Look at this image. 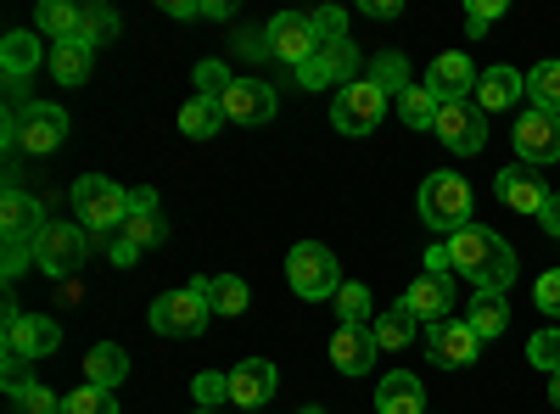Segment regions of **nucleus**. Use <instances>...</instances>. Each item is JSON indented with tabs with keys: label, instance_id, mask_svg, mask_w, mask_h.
Segmentation results:
<instances>
[{
	"label": "nucleus",
	"instance_id": "4be33fe9",
	"mask_svg": "<svg viewBox=\"0 0 560 414\" xmlns=\"http://www.w3.org/2000/svg\"><path fill=\"white\" fill-rule=\"evenodd\" d=\"M376 331H370V326H342L337 336H331V364H337V370L342 376H364L370 370V364H376Z\"/></svg>",
	"mask_w": 560,
	"mask_h": 414
},
{
	"label": "nucleus",
	"instance_id": "09e8293b",
	"mask_svg": "<svg viewBox=\"0 0 560 414\" xmlns=\"http://www.w3.org/2000/svg\"><path fill=\"white\" fill-rule=\"evenodd\" d=\"M538 224H544V229H549V236L560 241V197H555V191H549V202H544V213H538Z\"/></svg>",
	"mask_w": 560,
	"mask_h": 414
},
{
	"label": "nucleus",
	"instance_id": "c03bdc74",
	"mask_svg": "<svg viewBox=\"0 0 560 414\" xmlns=\"http://www.w3.org/2000/svg\"><path fill=\"white\" fill-rule=\"evenodd\" d=\"M308 23H314L319 39H342L348 34V12L342 7H319V12H308Z\"/></svg>",
	"mask_w": 560,
	"mask_h": 414
},
{
	"label": "nucleus",
	"instance_id": "20e7f679",
	"mask_svg": "<svg viewBox=\"0 0 560 414\" xmlns=\"http://www.w3.org/2000/svg\"><path fill=\"white\" fill-rule=\"evenodd\" d=\"M73 208H79V224L102 236V229H124L129 191L118 186V179H107V174H79L73 179Z\"/></svg>",
	"mask_w": 560,
	"mask_h": 414
},
{
	"label": "nucleus",
	"instance_id": "603ef678",
	"mask_svg": "<svg viewBox=\"0 0 560 414\" xmlns=\"http://www.w3.org/2000/svg\"><path fill=\"white\" fill-rule=\"evenodd\" d=\"M163 12H168V17H202L197 0H163Z\"/></svg>",
	"mask_w": 560,
	"mask_h": 414
},
{
	"label": "nucleus",
	"instance_id": "6ab92c4d",
	"mask_svg": "<svg viewBox=\"0 0 560 414\" xmlns=\"http://www.w3.org/2000/svg\"><path fill=\"white\" fill-rule=\"evenodd\" d=\"M118 236H124L129 247H140V252L168 241V224H163V213H158V191H129V218H124Z\"/></svg>",
	"mask_w": 560,
	"mask_h": 414
},
{
	"label": "nucleus",
	"instance_id": "b1692460",
	"mask_svg": "<svg viewBox=\"0 0 560 414\" xmlns=\"http://www.w3.org/2000/svg\"><path fill=\"white\" fill-rule=\"evenodd\" d=\"M376 414H427V387H420V376L393 370L376 387Z\"/></svg>",
	"mask_w": 560,
	"mask_h": 414
},
{
	"label": "nucleus",
	"instance_id": "2eb2a0df",
	"mask_svg": "<svg viewBox=\"0 0 560 414\" xmlns=\"http://www.w3.org/2000/svg\"><path fill=\"white\" fill-rule=\"evenodd\" d=\"M427 353H432V364H443V370H465V364H477L482 336L465 326V319H443V326L427 331Z\"/></svg>",
	"mask_w": 560,
	"mask_h": 414
},
{
	"label": "nucleus",
	"instance_id": "f257e3e1",
	"mask_svg": "<svg viewBox=\"0 0 560 414\" xmlns=\"http://www.w3.org/2000/svg\"><path fill=\"white\" fill-rule=\"evenodd\" d=\"M443 247H448L454 274H465V281H471L477 292H510V281H516V252H510L488 224L454 229Z\"/></svg>",
	"mask_w": 560,
	"mask_h": 414
},
{
	"label": "nucleus",
	"instance_id": "e433bc0d",
	"mask_svg": "<svg viewBox=\"0 0 560 414\" xmlns=\"http://www.w3.org/2000/svg\"><path fill=\"white\" fill-rule=\"evenodd\" d=\"M118 28H124V23H118L113 7H84V17H79V39H84V45H113Z\"/></svg>",
	"mask_w": 560,
	"mask_h": 414
},
{
	"label": "nucleus",
	"instance_id": "ea45409f",
	"mask_svg": "<svg viewBox=\"0 0 560 414\" xmlns=\"http://www.w3.org/2000/svg\"><path fill=\"white\" fill-rule=\"evenodd\" d=\"M62 414H118V403H113V392H102V387H79V392L62 398Z\"/></svg>",
	"mask_w": 560,
	"mask_h": 414
},
{
	"label": "nucleus",
	"instance_id": "c85d7f7f",
	"mask_svg": "<svg viewBox=\"0 0 560 414\" xmlns=\"http://www.w3.org/2000/svg\"><path fill=\"white\" fill-rule=\"evenodd\" d=\"M230 118H224V102L219 96H191L179 107V134H191V141H208V134H219Z\"/></svg>",
	"mask_w": 560,
	"mask_h": 414
},
{
	"label": "nucleus",
	"instance_id": "864d4df0",
	"mask_svg": "<svg viewBox=\"0 0 560 414\" xmlns=\"http://www.w3.org/2000/svg\"><path fill=\"white\" fill-rule=\"evenodd\" d=\"M236 51H242V57H269V45H264L258 34H242V39H236Z\"/></svg>",
	"mask_w": 560,
	"mask_h": 414
},
{
	"label": "nucleus",
	"instance_id": "ddd939ff",
	"mask_svg": "<svg viewBox=\"0 0 560 414\" xmlns=\"http://www.w3.org/2000/svg\"><path fill=\"white\" fill-rule=\"evenodd\" d=\"M264 45H269V57L303 68V62L314 57L319 34H314V23H308L303 12H275V17H269V28H264Z\"/></svg>",
	"mask_w": 560,
	"mask_h": 414
},
{
	"label": "nucleus",
	"instance_id": "8fccbe9b",
	"mask_svg": "<svg viewBox=\"0 0 560 414\" xmlns=\"http://www.w3.org/2000/svg\"><path fill=\"white\" fill-rule=\"evenodd\" d=\"M107 252H113V263H118V269H129V263L140 258V247H129L124 236H113V247H107Z\"/></svg>",
	"mask_w": 560,
	"mask_h": 414
},
{
	"label": "nucleus",
	"instance_id": "a211bd4d",
	"mask_svg": "<svg viewBox=\"0 0 560 414\" xmlns=\"http://www.w3.org/2000/svg\"><path fill=\"white\" fill-rule=\"evenodd\" d=\"M493 191H499V202L510 208V213H544V202H549V191H544V179L527 168V163H510V168H499L493 174Z\"/></svg>",
	"mask_w": 560,
	"mask_h": 414
},
{
	"label": "nucleus",
	"instance_id": "423d86ee",
	"mask_svg": "<svg viewBox=\"0 0 560 414\" xmlns=\"http://www.w3.org/2000/svg\"><path fill=\"white\" fill-rule=\"evenodd\" d=\"M208 314H213V308H208L202 286H179V292H163V297L152 303V331L191 342V336L208 331Z\"/></svg>",
	"mask_w": 560,
	"mask_h": 414
},
{
	"label": "nucleus",
	"instance_id": "dca6fc26",
	"mask_svg": "<svg viewBox=\"0 0 560 414\" xmlns=\"http://www.w3.org/2000/svg\"><path fill=\"white\" fill-rule=\"evenodd\" d=\"M275 387H280V376L269 358H242L230 370V403H236V414H258V403H269Z\"/></svg>",
	"mask_w": 560,
	"mask_h": 414
},
{
	"label": "nucleus",
	"instance_id": "79ce46f5",
	"mask_svg": "<svg viewBox=\"0 0 560 414\" xmlns=\"http://www.w3.org/2000/svg\"><path fill=\"white\" fill-rule=\"evenodd\" d=\"M504 17V0H477V7L471 12H465V34H471V39H482L493 23Z\"/></svg>",
	"mask_w": 560,
	"mask_h": 414
},
{
	"label": "nucleus",
	"instance_id": "473e14b6",
	"mask_svg": "<svg viewBox=\"0 0 560 414\" xmlns=\"http://www.w3.org/2000/svg\"><path fill=\"white\" fill-rule=\"evenodd\" d=\"M370 331H376V347H409L415 342V331H420V319L398 303V308H387V314H376V326H370Z\"/></svg>",
	"mask_w": 560,
	"mask_h": 414
},
{
	"label": "nucleus",
	"instance_id": "9b49d317",
	"mask_svg": "<svg viewBox=\"0 0 560 414\" xmlns=\"http://www.w3.org/2000/svg\"><path fill=\"white\" fill-rule=\"evenodd\" d=\"M353 68H359V45H353V34H342V39H319L314 45V57L298 68V79H303V90H325V84H353Z\"/></svg>",
	"mask_w": 560,
	"mask_h": 414
},
{
	"label": "nucleus",
	"instance_id": "7c9ffc66",
	"mask_svg": "<svg viewBox=\"0 0 560 414\" xmlns=\"http://www.w3.org/2000/svg\"><path fill=\"white\" fill-rule=\"evenodd\" d=\"M0 68H7V79H28L39 68V45L28 28H12L7 39H0Z\"/></svg>",
	"mask_w": 560,
	"mask_h": 414
},
{
	"label": "nucleus",
	"instance_id": "cd10ccee",
	"mask_svg": "<svg viewBox=\"0 0 560 414\" xmlns=\"http://www.w3.org/2000/svg\"><path fill=\"white\" fill-rule=\"evenodd\" d=\"M465 326H471L482 342L504 336V331H510V303H504V292H477V297H471V314H465Z\"/></svg>",
	"mask_w": 560,
	"mask_h": 414
},
{
	"label": "nucleus",
	"instance_id": "a19ab883",
	"mask_svg": "<svg viewBox=\"0 0 560 414\" xmlns=\"http://www.w3.org/2000/svg\"><path fill=\"white\" fill-rule=\"evenodd\" d=\"M191 392H197V403H202V409H213V403H230V376H219V370H202V376L191 381Z\"/></svg>",
	"mask_w": 560,
	"mask_h": 414
},
{
	"label": "nucleus",
	"instance_id": "5fc2aeb1",
	"mask_svg": "<svg viewBox=\"0 0 560 414\" xmlns=\"http://www.w3.org/2000/svg\"><path fill=\"white\" fill-rule=\"evenodd\" d=\"M549 403L560 409V376H549Z\"/></svg>",
	"mask_w": 560,
	"mask_h": 414
},
{
	"label": "nucleus",
	"instance_id": "a878e982",
	"mask_svg": "<svg viewBox=\"0 0 560 414\" xmlns=\"http://www.w3.org/2000/svg\"><path fill=\"white\" fill-rule=\"evenodd\" d=\"M129 376V353L118 342H96L84 358V387H102V392H118Z\"/></svg>",
	"mask_w": 560,
	"mask_h": 414
},
{
	"label": "nucleus",
	"instance_id": "bf43d9fd",
	"mask_svg": "<svg viewBox=\"0 0 560 414\" xmlns=\"http://www.w3.org/2000/svg\"><path fill=\"white\" fill-rule=\"evenodd\" d=\"M258 414H264V409H258Z\"/></svg>",
	"mask_w": 560,
	"mask_h": 414
},
{
	"label": "nucleus",
	"instance_id": "4c0bfd02",
	"mask_svg": "<svg viewBox=\"0 0 560 414\" xmlns=\"http://www.w3.org/2000/svg\"><path fill=\"white\" fill-rule=\"evenodd\" d=\"M337 314H342V326H370V286L342 281V292H337Z\"/></svg>",
	"mask_w": 560,
	"mask_h": 414
},
{
	"label": "nucleus",
	"instance_id": "2f4dec72",
	"mask_svg": "<svg viewBox=\"0 0 560 414\" xmlns=\"http://www.w3.org/2000/svg\"><path fill=\"white\" fill-rule=\"evenodd\" d=\"M527 107H544V113L560 118V62H555V57H544V62L527 73Z\"/></svg>",
	"mask_w": 560,
	"mask_h": 414
},
{
	"label": "nucleus",
	"instance_id": "39448f33",
	"mask_svg": "<svg viewBox=\"0 0 560 414\" xmlns=\"http://www.w3.org/2000/svg\"><path fill=\"white\" fill-rule=\"evenodd\" d=\"M287 281L303 303H319V297H337L342 292V269H337V252L319 247V241H298L287 252Z\"/></svg>",
	"mask_w": 560,
	"mask_h": 414
},
{
	"label": "nucleus",
	"instance_id": "7ed1b4c3",
	"mask_svg": "<svg viewBox=\"0 0 560 414\" xmlns=\"http://www.w3.org/2000/svg\"><path fill=\"white\" fill-rule=\"evenodd\" d=\"M7 134H12V146L28 152V157H51L62 141H68V113L57 102H28L7 118Z\"/></svg>",
	"mask_w": 560,
	"mask_h": 414
},
{
	"label": "nucleus",
	"instance_id": "aec40b11",
	"mask_svg": "<svg viewBox=\"0 0 560 414\" xmlns=\"http://www.w3.org/2000/svg\"><path fill=\"white\" fill-rule=\"evenodd\" d=\"M275 90L264 84V79H236L224 90V118L230 123H269L275 118Z\"/></svg>",
	"mask_w": 560,
	"mask_h": 414
},
{
	"label": "nucleus",
	"instance_id": "393cba45",
	"mask_svg": "<svg viewBox=\"0 0 560 414\" xmlns=\"http://www.w3.org/2000/svg\"><path fill=\"white\" fill-rule=\"evenodd\" d=\"M191 286H202L208 308H213V314H224V319L247 314V303H253V292H247V281H242V274H197Z\"/></svg>",
	"mask_w": 560,
	"mask_h": 414
},
{
	"label": "nucleus",
	"instance_id": "a18cd8bd",
	"mask_svg": "<svg viewBox=\"0 0 560 414\" xmlns=\"http://www.w3.org/2000/svg\"><path fill=\"white\" fill-rule=\"evenodd\" d=\"M533 297H538L544 314H560V269H544V274H538V292H533Z\"/></svg>",
	"mask_w": 560,
	"mask_h": 414
},
{
	"label": "nucleus",
	"instance_id": "6e6d98bb",
	"mask_svg": "<svg viewBox=\"0 0 560 414\" xmlns=\"http://www.w3.org/2000/svg\"><path fill=\"white\" fill-rule=\"evenodd\" d=\"M191 414H213V409H191Z\"/></svg>",
	"mask_w": 560,
	"mask_h": 414
},
{
	"label": "nucleus",
	"instance_id": "412c9836",
	"mask_svg": "<svg viewBox=\"0 0 560 414\" xmlns=\"http://www.w3.org/2000/svg\"><path fill=\"white\" fill-rule=\"evenodd\" d=\"M404 308L420 319V326H443L454 308V281L448 274H420V281L404 292Z\"/></svg>",
	"mask_w": 560,
	"mask_h": 414
},
{
	"label": "nucleus",
	"instance_id": "f3484780",
	"mask_svg": "<svg viewBox=\"0 0 560 414\" xmlns=\"http://www.w3.org/2000/svg\"><path fill=\"white\" fill-rule=\"evenodd\" d=\"M45 224H51V218H45V202H34L28 191L7 186V197H0V236H7V247L12 241L34 247V236H39Z\"/></svg>",
	"mask_w": 560,
	"mask_h": 414
},
{
	"label": "nucleus",
	"instance_id": "4d7b16f0",
	"mask_svg": "<svg viewBox=\"0 0 560 414\" xmlns=\"http://www.w3.org/2000/svg\"><path fill=\"white\" fill-rule=\"evenodd\" d=\"M303 414H319V409H303Z\"/></svg>",
	"mask_w": 560,
	"mask_h": 414
},
{
	"label": "nucleus",
	"instance_id": "bb28decb",
	"mask_svg": "<svg viewBox=\"0 0 560 414\" xmlns=\"http://www.w3.org/2000/svg\"><path fill=\"white\" fill-rule=\"evenodd\" d=\"M90 68H96V45H84V39H62V45H51V73H57V84H84L90 79Z\"/></svg>",
	"mask_w": 560,
	"mask_h": 414
},
{
	"label": "nucleus",
	"instance_id": "6e6552de",
	"mask_svg": "<svg viewBox=\"0 0 560 414\" xmlns=\"http://www.w3.org/2000/svg\"><path fill=\"white\" fill-rule=\"evenodd\" d=\"M438 141L454 152V157H477L488 146V113L477 102H443L438 107Z\"/></svg>",
	"mask_w": 560,
	"mask_h": 414
},
{
	"label": "nucleus",
	"instance_id": "4468645a",
	"mask_svg": "<svg viewBox=\"0 0 560 414\" xmlns=\"http://www.w3.org/2000/svg\"><path fill=\"white\" fill-rule=\"evenodd\" d=\"M477 62L465 57V51H443V57H432V68H427V90L438 102H471L477 96Z\"/></svg>",
	"mask_w": 560,
	"mask_h": 414
},
{
	"label": "nucleus",
	"instance_id": "9d476101",
	"mask_svg": "<svg viewBox=\"0 0 560 414\" xmlns=\"http://www.w3.org/2000/svg\"><path fill=\"white\" fill-rule=\"evenodd\" d=\"M90 258V229L84 224H45L34 236V263L45 274H73Z\"/></svg>",
	"mask_w": 560,
	"mask_h": 414
},
{
	"label": "nucleus",
	"instance_id": "72a5a7b5",
	"mask_svg": "<svg viewBox=\"0 0 560 414\" xmlns=\"http://www.w3.org/2000/svg\"><path fill=\"white\" fill-rule=\"evenodd\" d=\"M438 107H443V102L432 96L427 84H409L404 96H398V118H404L409 129H432V123H438Z\"/></svg>",
	"mask_w": 560,
	"mask_h": 414
},
{
	"label": "nucleus",
	"instance_id": "c756f323",
	"mask_svg": "<svg viewBox=\"0 0 560 414\" xmlns=\"http://www.w3.org/2000/svg\"><path fill=\"white\" fill-rule=\"evenodd\" d=\"M79 17H84V7H73V0H45L34 12V28L51 45H62V39H79Z\"/></svg>",
	"mask_w": 560,
	"mask_h": 414
},
{
	"label": "nucleus",
	"instance_id": "f704fd0d",
	"mask_svg": "<svg viewBox=\"0 0 560 414\" xmlns=\"http://www.w3.org/2000/svg\"><path fill=\"white\" fill-rule=\"evenodd\" d=\"M370 84H382L387 96L398 102L404 90H409V57H404V51H382L376 62H370Z\"/></svg>",
	"mask_w": 560,
	"mask_h": 414
},
{
	"label": "nucleus",
	"instance_id": "de8ad7c7",
	"mask_svg": "<svg viewBox=\"0 0 560 414\" xmlns=\"http://www.w3.org/2000/svg\"><path fill=\"white\" fill-rule=\"evenodd\" d=\"M427 274H454V263H448V247H443V241H432V247H427Z\"/></svg>",
	"mask_w": 560,
	"mask_h": 414
},
{
	"label": "nucleus",
	"instance_id": "c9c22d12",
	"mask_svg": "<svg viewBox=\"0 0 560 414\" xmlns=\"http://www.w3.org/2000/svg\"><path fill=\"white\" fill-rule=\"evenodd\" d=\"M12 414H62V398L39 381H18L12 387Z\"/></svg>",
	"mask_w": 560,
	"mask_h": 414
},
{
	"label": "nucleus",
	"instance_id": "f8f14e48",
	"mask_svg": "<svg viewBox=\"0 0 560 414\" xmlns=\"http://www.w3.org/2000/svg\"><path fill=\"white\" fill-rule=\"evenodd\" d=\"M516 157L527 163V168H544V163H560V118L555 113H544V107H527L522 118H516Z\"/></svg>",
	"mask_w": 560,
	"mask_h": 414
},
{
	"label": "nucleus",
	"instance_id": "1a4fd4ad",
	"mask_svg": "<svg viewBox=\"0 0 560 414\" xmlns=\"http://www.w3.org/2000/svg\"><path fill=\"white\" fill-rule=\"evenodd\" d=\"M387 118V90L382 84H370V79H353L348 90H337V102H331V123L342 134H370Z\"/></svg>",
	"mask_w": 560,
	"mask_h": 414
},
{
	"label": "nucleus",
	"instance_id": "58836bf2",
	"mask_svg": "<svg viewBox=\"0 0 560 414\" xmlns=\"http://www.w3.org/2000/svg\"><path fill=\"white\" fill-rule=\"evenodd\" d=\"M527 364H533V370H544V376H560V331L555 326L527 342Z\"/></svg>",
	"mask_w": 560,
	"mask_h": 414
},
{
	"label": "nucleus",
	"instance_id": "13d9d810",
	"mask_svg": "<svg viewBox=\"0 0 560 414\" xmlns=\"http://www.w3.org/2000/svg\"><path fill=\"white\" fill-rule=\"evenodd\" d=\"M427 414H432V409H427Z\"/></svg>",
	"mask_w": 560,
	"mask_h": 414
},
{
	"label": "nucleus",
	"instance_id": "f03ea898",
	"mask_svg": "<svg viewBox=\"0 0 560 414\" xmlns=\"http://www.w3.org/2000/svg\"><path fill=\"white\" fill-rule=\"evenodd\" d=\"M471 202H477L471 186H465V174H454V168H438V174L420 179V218H427L443 241L454 229L471 224Z\"/></svg>",
	"mask_w": 560,
	"mask_h": 414
},
{
	"label": "nucleus",
	"instance_id": "0eeeda50",
	"mask_svg": "<svg viewBox=\"0 0 560 414\" xmlns=\"http://www.w3.org/2000/svg\"><path fill=\"white\" fill-rule=\"evenodd\" d=\"M62 347V326L45 314H23L7 303V358L23 364V358H51Z\"/></svg>",
	"mask_w": 560,
	"mask_h": 414
},
{
	"label": "nucleus",
	"instance_id": "49530a36",
	"mask_svg": "<svg viewBox=\"0 0 560 414\" xmlns=\"http://www.w3.org/2000/svg\"><path fill=\"white\" fill-rule=\"evenodd\" d=\"M28 263H34V247H23V241H12V247H7V281H18V274H23Z\"/></svg>",
	"mask_w": 560,
	"mask_h": 414
},
{
	"label": "nucleus",
	"instance_id": "3c124183",
	"mask_svg": "<svg viewBox=\"0 0 560 414\" xmlns=\"http://www.w3.org/2000/svg\"><path fill=\"white\" fill-rule=\"evenodd\" d=\"M364 12H370V17H398L404 0H364Z\"/></svg>",
	"mask_w": 560,
	"mask_h": 414
},
{
	"label": "nucleus",
	"instance_id": "5701e85b",
	"mask_svg": "<svg viewBox=\"0 0 560 414\" xmlns=\"http://www.w3.org/2000/svg\"><path fill=\"white\" fill-rule=\"evenodd\" d=\"M522 96H527V79H522L516 68H488V73L477 79V96H471V102H477L482 113H504V107H516Z\"/></svg>",
	"mask_w": 560,
	"mask_h": 414
},
{
	"label": "nucleus",
	"instance_id": "37998d69",
	"mask_svg": "<svg viewBox=\"0 0 560 414\" xmlns=\"http://www.w3.org/2000/svg\"><path fill=\"white\" fill-rule=\"evenodd\" d=\"M230 84H236V79L224 73V62H197V96H219L224 102Z\"/></svg>",
	"mask_w": 560,
	"mask_h": 414
}]
</instances>
